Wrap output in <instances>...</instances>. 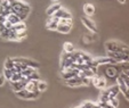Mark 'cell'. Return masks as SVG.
Masks as SVG:
<instances>
[{
    "instance_id": "6da1fadb",
    "label": "cell",
    "mask_w": 129,
    "mask_h": 108,
    "mask_svg": "<svg viewBox=\"0 0 129 108\" xmlns=\"http://www.w3.org/2000/svg\"><path fill=\"white\" fill-rule=\"evenodd\" d=\"M12 12L13 14L17 15L21 18V21H24L27 17V15L30 14V6L27 4H25L22 0H14L12 4Z\"/></svg>"
},
{
    "instance_id": "7a4b0ae2",
    "label": "cell",
    "mask_w": 129,
    "mask_h": 108,
    "mask_svg": "<svg viewBox=\"0 0 129 108\" xmlns=\"http://www.w3.org/2000/svg\"><path fill=\"white\" fill-rule=\"evenodd\" d=\"M105 48H106V51H112V52H115V51L129 52V48L126 44L117 42V41H107V42L105 43Z\"/></svg>"
},
{
    "instance_id": "3957f363",
    "label": "cell",
    "mask_w": 129,
    "mask_h": 108,
    "mask_svg": "<svg viewBox=\"0 0 129 108\" xmlns=\"http://www.w3.org/2000/svg\"><path fill=\"white\" fill-rule=\"evenodd\" d=\"M120 67H118L117 65H107L104 70V75L106 79H117L118 75L120 74Z\"/></svg>"
},
{
    "instance_id": "277c9868",
    "label": "cell",
    "mask_w": 129,
    "mask_h": 108,
    "mask_svg": "<svg viewBox=\"0 0 129 108\" xmlns=\"http://www.w3.org/2000/svg\"><path fill=\"white\" fill-rule=\"evenodd\" d=\"M91 84H94V85L97 88V89L100 90H104L105 88H106V77L104 76L103 74H95L93 77H91Z\"/></svg>"
},
{
    "instance_id": "5b68a950",
    "label": "cell",
    "mask_w": 129,
    "mask_h": 108,
    "mask_svg": "<svg viewBox=\"0 0 129 108\" xmlns=\"http://www.w3.org/2000/svg\"><path fill=\"white\" fill-rule=\"evenodd\" d=\"M16 93V96L18 97V98L21 99H29V100H31V99H37L38 97L40 96V91H27L26 89H23L21 90V91H17L15 92Z\"/></svg>"
},
{
    "instance_id": "8992f818",
    "label": "cell",
    "mask_w": 129,
    "mask_h": 108,
    "mask_svg": "<svg viewBox=\"0 0 129 108\" xmlns=\"http://www.w3.org/2000/svg\"><path fill=\"white\" fill-rule=\"evenodd\" d=\"M81 22H82V24L85 25V27H87L89 31L94 32V33H96V32H97V27H96V24L93 22V19H90L89 17L82 16V17H81Z\"/></svg>"
},
{
    "instance_id": "52a82bcc",
    "label": "cell",
    "mask_w": 129,
    "mask_h": 108,
    "mask_svg": "<svg viewBox=\"0 0 129 108\" xmlns=\"http://www.w3.org/2000/svg\"><path fill=\"white\" fill-rule=\"evenodd\" d=\"M65 84L69 86H80L82 85V77H79L78 75L72 79H69L65 80Z\"/></svg>"
},
{
    "instance_id": "ba28073f",
    "label": "cell",
    "mask_w": 129,
    "mask_h": 108,
    "mask_svg": "<svg viewBox=\"0 0 129 108\" xmlns=\"http://www.w3.org/2000/svg\"><path fill=\"white\" fill-rule=\"evenodd\" d=\"M53 16L57 17V18H72V14H71L70 12H69L68 9H64L63 7L61 8V9H58L55 14L53 15Z\"/></svg>"
},
{
    "instance_id": "9c48e42d",
    "label": "cell",
    "mask_w": 129,
    "mask_h": 108,
    "mask_svg": "<svg viewBox=\"0 0 129 108\" xmlns=\"http://www.w3.org/2000/svg\"><path fill=\"white\" fill-rule=\"evenodd\" d=\"M14 60L21 62V63L26 65L27 67H32V68H36V70L39 67V64L37 62H34V60H31V59H26V58H14Z\"/></svg>"
},
{
    "instance_id": "30bf717a",
    "label": "cell",
    "mask_w": 129,
    "mask_h": 108,
    "mask_svg": "<svg viewBox=\"0 0 129 108\" xmlns=\"http://www.w3.org/2000/svg\"><path fill=\"white\" fill-rule=\"evenodd\" d=\"M58 22H59V18H57V17H55V16H49L48 21H47V29L56 30L57 25H58Z\"/></svg>"
},
{
    "instance_id": "8fae6325",
    "label": "cell",
    "mask_w": 129,
    "mask_h": 108,
    "mask_svg": "<svg viewBox=\"0 0 129 108\" xmlns=\"http://www.w3.org/2000/svg\"><path fill=\"white\" fill-rule=\"evenodd\" d=\"M12 30H13V31H15L16 33H21V32H25V31H27V29H26V24H25L24 22H20L18 24L13 25Z\"/></svg>"
},
{
    "instance_id": "7c38bea8",
    "label": "cell",
    "mask_w": 129,
    "mask_h": 108,
    "mask_svg": "<svg viewBox=\"0 0 129 108\" xmlns=\"http://www.w3.org/2000/svg\"><path fill=\"white\" fill-rule=\"evenodd\" d=\"M71 29H72V26H71V25L63 24V23H58V25H57V29H56V31H57V32H59V33L66 34V33H69V32L71 31Z\"/></svg>"
},
{
    "instance_id": "4fadbf2b",
    "label": "cell",
    "mask_w": 129,
    "mask_h": 108,
    "mask_svg": "<svg viewBox=\"0 0 129 108\" xmlns=\"http://www.w3.org/2000/svg\"><path fill=\"white\" fill-rule=\"evenodd\" d=\"M62 8V5L59 3H56V4H54V5H51L50 7L48 8V9H47V15H48V16H53L54 14H55V13L57 12V10L58 9H61Z\"/></svg>"
},
{
    "instance_id": "5bb4252c",
    "label": "cell",
    "mask_w": 129,
    "mask_h": 108,
    "mask_svg": "<svg viewBox=\"0 0 129 108\" xmlns=\"http://www.w3.org/2000/svg\"><path fill=\"white\" fill-rule=\"evenodd\" d=\"M109 91V94H110V98H115L118 94L120 93V89H119V85L115 84V85H112L111 88L106 89Z\"/></svg>"
},
{
    "instance_id": "9a60e30c",
    "label": "cell",
    "mask_w": 129,
    "mask_h": 108,
    "mask_svg": "<svg viewBox=\"0 0 129 108\" xmlns=\"http://www.w3.org/2000/svg\"><path fill=\"white\" fill-rule=\"evenodd\" d=\"M83 12L87 16H93L95 14V6L91 5V4H86L83 6Z\"/></svg>"
},
{
    "instance_id": "2e32d148",
    "label": "cell",
    "mask_w": 129,
    "mask_h": 108,
    "mask_svg": "<svg viewBox=\"0 0 129 108\" xmlns=\"http://www.w3.org/2000/svg\"><path fill=\"white\" fill-rule=\"evenodd\" d=\"M7 21H9L10 23H12L13 25H15V24H18V23H20V22H22L21 21V18L18 16H17V15H15V14H9L7 16Z\"/></svg>"
},
{
    "instance_id": "e0dca14e",
    "label": "cell",
    "mask_w": 129,
    "mask_h": 108,
    "mask_svg": "<svg viewBox=\"0 0 129 108\" xmlns=\"http://www.w3.org/2000/svg\"><path fill=\"white\" fill-rule=\"evenodd\" d=\"M110 94H109V91L106 89L102 90V93H101V97H100V101H104V102H109L110 101Z\"/></svg>"
},
{
    "instance_id": "ac0fdd59",
    "label": "cell",
    "mask_w": 129,
    "mask_h": 108,
    "mask_svg": "<svg viewBox=\"0 0 129 108\" xmlns=\"http://www.w3.org/2000/svg\"><path fill=\"white\" fill-rule=\"evenodd\" d=\"M37 72V70L36 68H32V67H27V68H25L24 71H22V75L24 77H30L33 73H36ZM31 81V80H30Z\"/></svg>"
},
{
    "instance_id": "d6986e66",
    "label": "cell",
    "mask_w": 129,
    "mask_h": 108,
    "mask_svg": "<svg viewBox=\"0 0 129 108\" xmlns=\"http://www.w3.org/2000/svg\"><path fill=\"white\" fill-rule=\"evenodd\" d=\"M14 73H15L14 68H13V70H7V68H5V71H4V74H3V75L5 76V79L7 80V81H10Z\"/></svg>"
},
{
    "instance_id": "ffe728a7",
    "label": "cell",
    "mask_w": 129,
    "mask_h": 108,
    "mask_svg": "<svg viewBox=\"0 0 129 108\" xmlns=\"http://www.w3.org/2000/svg\"><path fill=\"white\" fill-rule=\"evenodd\" d=\"M64 46V52H73L74 51V44L71 42H65Z\"/></svg>"
},
{
    "instance_id": "44dd1931",
    "label": "cell",
    "mask_w": 129,
    "mask_h": 108,
    "mask_svg": "<svg viewBox=\"0 0 129 108\" xmlns=\"http://www.w3.org/2000/svg\"><path fill=\"white\" fill-rule=\"evenodd\" d=\"M14 67H15L14 59H13V58H7L5 62V68H7V70H13Z\"/></svg>"
},
{
    "instance_id": "7402d4cb",
    "label": "cell",
    "mask_w": 129,
    "mask_h": 108,
    "mask_svg": "<svg viewBox=\"0 0 129 108\" xmlns=\"http://www.w3.org/2000/svg\"><path fill=\"white\" fill-rule=\"evenodd\" d=\"M22 79H23L22 72H20V73H14V74H13L12 80H10L9 82H18V81H21Z\"/></svg>"
},
{
    "instance_id": "603a6c76",
    "label": "cell",
    "mask_w": 129,
    "mask_h": 108,
    "mask_svg": "<svg viewBox=\"0 0 129 108\" xmlns=\"http://www.w3.org/2000/svg\"><path fill=\"white\" fill-rule=\"evenodd\" d=\"M38 90H39L40 92H44V91H46V89H47V83L45 81H38Z\"/></svg>"
},
{
    "instance_id": "cb8c5ba5",
    "label": "cell",
    "mask_w": 129,
    "mask_h": 108,
    "mask_svg": "<svg viewBox=\"0 0 129 108\" xmlns=\"http://www.w3.org/2000/svg\"><path fill=\"white\" fill-rule=\"evenodd\" d=\"M98 106L101 108H114L110 102H104V101H98Z\"/></svg>"
},
{
    "instance_id": "d4e9b609",
    "label": "cell",
    "mask_w": 129,
    "mask_h": 108,
    "mask_svg": "<svg viewBox=\"0 0 129 108\" xmlns=\"http://www.w3.org/2000/svg\"><path fill=\"white\" fill-rule=\"evenodd\" d=\"M109 102L111 103V105H112L114 108H118V106H119V100L117 99V97H115V98H111Z\"/></svg>"
},
{
    "instance_id": "484cf974",
    "label": "cell",
    "mask_w": 129,
    "mask_h": 108,
    "mask_svg": "<svg viewBox=\"0 0 129 108\" xmlns=\"http://www.w3.org/2000/svg\"><path fill=\"white\" fill-rule=\"evenodd\" d=\"M4 25H5V27H6L7 30H12V27H13V24L10 23L9 21H7V19L4 22Z\"/></svg>"
},
{
    "instance_id": "4316f807",
    "label": "cell",
    "mask_w": 129,
    "mask_h": 108,
    "mask_svg": "<svg viewBox=\"0 0 129 108\" xmlns=\"http://www.w3.org/2000/svg\"><path fill=\"white\" fill-rule=\"evenodd\" d=\"M6 27H5V25H4V23H1V22H0V35H1V34L4 33V32L6 31Z\"/></svg>"
},
{
    "instance_id": "83f0119b",
    "label": "cell",
    "mask_w": 129,
    "mask_h": 108,
    "mask_svg": "<svg viewBox=\"0 0 129 108\" xmlns=\"http://www.w3.org/2000/svg\"><path fill=\"white\" fill-rule=\"evenodd\" d=\"M5 81H6L5 76H4V75H0V86H1L4 83H5Z\"/></svg>"
},
{
    "instance_id": "f1b7e54d",
    "label": "cell",
    "mask_w": 129,
    "mask_h": 108,
    "mask_svg": "<svg viewBox=\"0 0 129 108\" xmlns=\"http://www.w3.org/2000/svg\"><path fill=\"white\" fill-rule=\"evenodd\" d=\"M123 96L126 97L127 100H129V89H127V91H126V92H123Z\"/></svg>"
},
{
    "instance_id": "f546056e",
    "label": "cell",
    "mask_w": 129,
    "mask_h": 108,
    "mask_svg": "<svg viewBox=\"0 0 129 108\" xmlns=\"http://www.w3.org/2000/svg\"><path fill=\"white\" fill-rule=\"evenodd\" d=\"M118 1H119L120 4H124V3H126V0H118Z\"/></svg>"
},
{
    "instance_id": "4dcf8cb0",
    "label": "cell",
    "mask_w": 129,
    "mask_h": 108,
    "mask_svg": "<svg viewBox=\"0 0 129 108\" xmlns=\"http://www.w3.org/2000/svg\"><path fill=\"white\" fill-rule=\"evenodd\" d=\"M77 108H86V107L83 105H81V106H79V107H77Z\"/></svg>"
},
{
    "instance_id": "1f68e13d",
    "label": "cell",
    "mask_w": 129,
    "mask_h": 108,
    "mask_svg": "<svg viewBox=\"0 0 129 108\" xmlns=\"http://www.w3.org/2000/svg\"><path fill=\"white\" fill-rule=\"evenodd\" d=\"M53 1H56V0H53Z\"/></svg>"
}]
</instances>
